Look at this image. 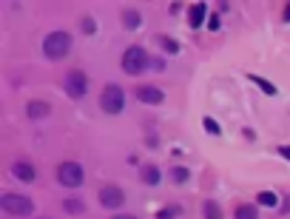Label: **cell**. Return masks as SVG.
Instances as JSON below:
<instances>
[{"label": "cell", "mask_w": 290, "mask_h": 219, "mask_svg": "<svg viewBox=\"0 0 290 219\" xmlns=\"http://www.w3.org/2000/svg\"><path fill=\"white\" fill-rule=\"evenodd\" d=\"M69 51H71V35L63 32V29L51 32V35L43 40V54H46L48 60H60V57H66Z\"/></svg>", "instance_id": "cell-1"}, {"label": "cell", "mask_w": 290, "mask_h": 219, "mask_svg": "<svg viewBox=\"0 0 290 219\" xmlns=\"http://www.w3.org/2000/svg\"><path fill=\"white\" fill-rule=\"evenodd\" d=\"M123 105H125V91H123V86H117V83L103 86V91H100V108H103L105 114H120Z\"/></svg>", "instance_id": "cell-2"}, {"label": "cell", "mask_w": 290, "mask_h": 219, "mask_svg": "<svg viewBox=\"0 0 290 219\" xmlns=\"http://www.w3.org/2000/svg\"><path fill=\"white\" fill-rule=\"evenodd\" d=\"M145 69H148V51L142 46H128L123 54V71L131 77H139Z\"/></svg>", "instance_id": "cell-3"}, {"label": "cell", "mask_w": 290, "mask_h": 219, "mask_svg": "<svg viewBox=\"0 0 290 219\" xmlns=\"http://www.w3.org/2000/svg\"><path fill=\"white\" fill-rule=\"evenodd\" d=\"M0 208L6 214H12V217H29V214H35V202L23 194H3L0 196Z\"/></svg>", "instance_id": "cell-4"}, {"label": "cell", "mask_w": 290, "mask_h": 219, "mask_svg": "<svg viewBox=\"0 0 290 219\" xmlns=\"http://www.w3.org/2000/svg\"><path fill=\"white\" fill-rule=\"evenodd\" d=\"M57 182L63 188H80L83 185V165L80 162H60L57 165Z\"/></svg>", "instance_id": "cell-5"}, {"label": "cell", "mask_w": 290, "mask_h": 219, "mask_svg": "<svg viewBox=\"0 0 290 219\" xmlns=\"http://www.w3.org/2000/svg\"><path fill=\"white\" fill-rule=\"evenodd\" d=\"M66 94H69L71 100H83L85 97V91H88V77H85V71L80 69H71L69 74H66Z\"/></svg>", "instance_id": "cell-6"}, {"label": "cell", "mask_w": 290, "mask_h": 219, "mask_svg": "<svg viewBox=\"0 0 290 219\" xmlns=\"http://www.w3.org/2000/svg\"><path fill=\"white\" fill-rule=\"evenodd\" d=\"M125 202V194L117 188V185H103L100 188V205L108 208V211H117V208H123Z\"/></svg>", "instance_id": "cell-7"}, {"label": "cell", "mask_w": 290, "mask_h": 219, "mask_svg": "<svg viewBox=\"0 0 290 219\" xmlns=\"http://www.w3.org/2000/svg\"><path fill=\"white\" fill-rule=\"evenodd\" d=\"M137 100L145 105H160L165 100L163 88H157V86H139L137 88Z\"/></svg>", "instance_id": "cell-8"}, {"label": "cell", "mask_w": 290, "mask_h": 219, "mask_svg": "<svg viewBox=\"0 0 290 219\" xmlns=\"http://www.w3.org/2000/svg\"><path fill=\"white\" fill-rule=\"evenodd\" d=\"M12 176L14 179H20V182H35V176H37V171H35V165L32 162H14L12 165Z\"/></svg>", "instance_id": "cell-9"}, {"label": "cell", "mask_w": 290, "mask_h": 219, "mask_svg": "<svg viewBox=\"0 0 290 219\" xmlns=\"http://www.w3.org/2000/svg\"><path fill=\"white\" fill-rule=\"evenodd\" d=\"M51 111V105L46 103V100H32V103L26 105V117L32 120V123H37V120H43V117Z\"/></svg>", "instance_id": "cell-10"}, {"label": "cell", "mask_w": 290, "mask_h": 219, "mask_svg": "<svg viewBox=\"0 0 290 219\" xmlns=\"http://www.w3.org/2000/svg\"><path fill=\"white\" fill-rule=\"evenodd\" d=\"M205 12H208V6H205V3H197V6H191L188 26H191V29H199V26L205 23Z\"/></svg>", "instance_id": "cell-11"}, {"label": "cell", "mask_w": 290, "mask_h": 219, "mask_svg": "<svg viewBox=\"0 0 290 219\" xmlns=\"http://www.w3.org/2000/svg\"><path fill=\"white\" fill-rule=\"evenodd\" d=\"M123 26H125L128 32H137L139 26H142V14L137 9H123Z\"/></svg>", "instance_id": "cell-12"}, {"label": "cell", "mask_w": 290, "mask_h": 219, "mask_svg": "<svg viewBox=\"0 0 290 219\" xmlns=\"http://www.w3.org/2000/svg\"><path fill=\"white\" fill-rule=\"evenodd\" d=\"M139 176H142V182H145V185H160V182H163V171H160L157 165H142Z\"/></svg>", "instance_id": "cell-13"}, {"label": "cell", "mask_w": 290, "mask_h": 219, "mask_svg": "<svg viewBox=\"0 0 290 219\" xmlns=\"http://www.w3.org/2000/svg\"><path fill=\"white\" fill-rule=\"evenodd\" d=\"M202 214H205V219H222V208L213 199H208V202H202Z\"/></svg>", "instance_id": "cell-14"}, {"label": "cell", "mask_w": 290, "mask_h": 219, "mask_svg": "<svg viewBox=\"0 0 290 219\" xmlns=\"http://www.w3.org/2000/svg\"><path fill=\"white\" fill-rule=\"evenodd\" d=\"M63 211L71 214V217H80V214H85V205H83L80 199H66V202H63Z\"/></svg>", "instance_id": "cell-15"}, {"label": "cell", "mask_w": 290, "mask_h": 219, "mask_svg": "<svg viewBox=\"0 0 290 219\" xmlns=\"http://www.w3.org/2000/svg\"><path fill=\"white\" fill-rule=\"evenodd\" d=\"M233 219H259V211L253 205H239L236 214H233Z\"/></svg>", "instance_id": "cell-16"}, {"label": "cell", "mask_w": 290, "mask_h": 219, "mask_svg": "<svg viewBox=\"0 0 290 219\" xmlns=\"http://www.w3.org/2000/svg\"><path fill=\"white\" fill-rule=\"evenodd\" d=\"M256 199H259V205H265V208H276V205H279L276 191H262V194L256 196Z\"/></svg>", "instance_id": "cell-17"}, {"label": "cell", "mask_w": 290, "mask_h": 219, "mask_svg": "<svg viewBox=\"0 0 290 219\" xmlns=\"http://www.w3.org/2000/svg\"><path fill=\"white\" fill-rule=\"evenodd\" d=\"M157 43H160L168 54H179V43H176V40H171V37H157Z\"/></svg>", "instance_id": "cell-18"}, {"label": "cell", "mask_w": 290, "mask_h": 219, "mask_svg": "<svg viewBox=\"0 0 290 219\" xmlns=\"http://www.w3.org/2000/svg\"><path fill=\"white\" fill-rule=\"evenodd\" d=\"M250 83H256V86H259V88H262L265 94H276V88H273V86L265 80V77H259V74H250Z\"/></svg>", "instance_id": "cell-19"}, {"label": "cell", "mask_w": 290, "mask_h": 219, "mask_svg": "<svg viewBox=\"0 0 290 219\" xmlns=\"http://www.w3.org/2000/svg\"><path fill=\"white\" fill-rule=\"evenodd\" d=\"M171 176H174V182H188V176H191V171H188L185 165H176L174 171H171Z\"/></svg>", "instance_id": "cell-20"}, {"label": "cell", "mask_w": 290, "mask_h": 219, "mask_svg": "<svg viewBox=\"0 0 290 219\" xmlns=\"http://www.w3.org/2000/svg\"><path fill=\"white\" fill-rule=\"evenodd\" d=\"M176 214H182V208H179V205H168V208H163L157 217H160V219H174Z\"/></svg>", "instance_id": "cell-21"}, {"label": "cell", "mask_w": 290, "mask_h": 219, "mask_svg": "<svg viewBox=\"0 0 290 219\" xmlns=\"http://www.w3.org/2000/svg\"><path fill=\"white\" fill-rule=\"evenodd\" d=\"M80 26H83V32H85V35H97V23H94L91 17H83Z\"/></svg>", "instance_id": "cell-22"}, {"label": "cell", "mask_w": 290, "mask_h": 219, "mask_svg": "<svg viewBox=\"0 0 290 219\" xmlns=\"http://www.w3.org/2000/svg\"><path fill=\"white\" fill-rule=\"evenodd\" d=\"M205 128H208L210 134H219V126H216V120H210V117H205Z\"/></svg>", "instance_id": "cell-23"}, {"label": "cell", "mask_w": 290, "mask_h": 219, "mask_svg": "<svg viewBox=\"0 0 290 219\" xmlns=\"http://www.w3.org/2000/svg\"><path fill=\"white\" fill-rule=\"evenodd\" d=\"M208 29H210V32H216V29H219V17H216V14L208 20Z\"/></svg>", "instance_id": "cell-24"}, {"label": "cell", "mask_w": 290, "mask_h": 219, "mask_svg": "<svg viewBox=\"0 0 290 219\" xmlns=\"http://www.w3.org/2000/svg\"><path fill=\"white\" fill-rule=\"evenodd\" d=\"M279 154H282L285 160H290V145H279Z\"/></svg>", "instance_id": "cell-25"}, {"label": "cell", "mask_w": 290, "mask_h": 219, "mask_svg": "<svg viewBox=\"0 0 290 219\" xmlns=\"http://www.w3.org/2000/svg\"><path fill=\"white\" fill-rule=\"evenodd\" d=\"M282 17H285V23H290V3L285 6V14H282Z\"/></svg>", "instance_id": "cell-26"}, {"label": "cell", "mask_w": 290, "mask_h": 219, "mask_svg": "<svg viewBox=\"0 0 290 219\" xmlns=\"http://www.w3.org/2000/svg\"><path fill=\"white\" fill-rule=\"evenodd\" d=\"M282 211H285V214H290V196L285 199V208H282Z\"/></svg>", "instance_id": "cell-27"}, {"label": "cell", "mask_w": 290, "mask_h": 219, "mask_svg": "<svg viewBox=\"0 0 290 219\" xmlns=\"http://www.w3.org/2000/svg\"><path fill=\"white\" fill-rule=\"evenodd\" d=\"M114 219H137V217H125V214H120V217H114Z\"/></svg>", "instance_id": "cell-28"}]
</instances>
